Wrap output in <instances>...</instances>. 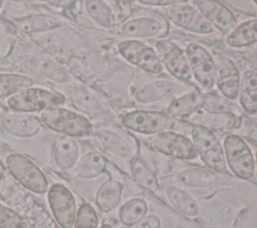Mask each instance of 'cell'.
<instances>
[{"instance_id":"obj_1","label":"cell","mask_w":257,"mask_h":228,"mask_svg":"<svg viewBox=\"0 0 257 228\" xmlns=\"http://www.w3.org/2000/svg\"><path fill=\"white\" fill-rule=\"evenodd\" d=\"M40 121L51 131L69 138L87 137L93 133V126L85 117L63 106L41 111Z\"/></svg>"},{"instance_id":"obj_2","label":"cell","mask_w":257,"mask_h":228,"mask_svg":"<svg viewBox=\"0 0 257 228\" xmlns=\"http://www.w3.org/2000/svg\"><path fill=\"white\" fill-rule=\"evenodd\" d=\"M65 100V95L60 92L44 87L30 86L8 97L6 103L13 111L29 113L61 106Z\"/></svg>"},{"instance_id":"obj_3","label":"cell","mask_w":257,"mask_h":228,"mask_svg":"<svg viewBox=\"0 0 257 228\" xmlns=\"http://www.w3.org/2000/svg\"><path fill=\"white\" fill-rule=\"evenodd\" d=\"M5 164L11 176L25 189L35 194H44L48 191L45 175L26 156L12 153L6 157Z\"/></svg>"},{"instance_id":"obj_4","label":"cell","mask_w":257,"mask_h":228,"mask_svg":"<svg viewBox=\"0 0 257 228\" xmlns=\"http://www.w3.org/2000/svg\"><path fill=\"white\" fill-rule=\"evenodd\" d=\"M192 138L195 149L206 166L218 173L226 172L224 150L217 137L206 127L195 125L192 127Z\"/></svg>"},{"instance_id":"obj_5","label":"cell","mask_w":257,"mask_h":228,"mask_svg":"<svg viewBox=\"0 0 257 228\" xmlns=\"http://www.w3.org/2000/svg\"><path fill=\"white\" fill-rule=\"evenodd\" d=\"M225 160L230 170L241 179L253 176L255 162L248 145L237 135H228L224 140Z\"/></svg>"},{"instance_id":"obj_6","label":"cell","mask_w":257,"mask_h":228,"mask_svg":"<svg viewBox=\"0 0 257 228\" xmlns=\"http://www.w3.org/2000/svg\"><path fill=\"white\" fill-rule=\"evenodd\" d=\"M146 141L155 151L177 159L193 160L198 156L193 142L176 132H162L150 136Z\"/></svg>"},{"instance_id":"obj_7","label":"cell","mask_w":257,"mask_h":228,"mask_svg":"<svg viewBox=\"0 0 257 228\" xmlns=\"http://www.w3.org/2000/svg\"><path fill=\"white\" fill-rule=\"evenodd\" d=\"M50 211L60 228H73L76 217V202L71 191L63 184H53L48 189Z\"/></svg>"},{"instance_id":"obj_8","label":"cell","mask_w":257,"mask_h":228,"mask_svg":"<svg viewBox=\"0 0 257 228\" xmlns=\"http://www.w3.org/2000/svg\"><path fill=\"white\" fill-rule=\"evenodd\" d=\"M121 122L125 128L144 135H156L174 127L170 116L157 110H134L125 113Z\"/></svg>"},{"instance_id":"obj_9","label":"cell","mask_w":257,"mask_h":228,"mask_svg":"<svg viewBox=\"0 0 257 228\" xmlns=\"http://www.w3.org/2000/svg\"><path fill=\"white\" fill-rule=\"evenodd\" d=\"M117 49L126 61L145 71L151 73L163 71V65L156 50L141 41L123 40L118 43Z\"/></svg>"},{"instance_id":"obj_10","label":"cell","mask_w":257,"mask_h":228,"mask_svg":"<svg viewBox=\"0 0 257 228\" xmlns=\"http://www.w3.org/2000/svg\"><path fill=\"white\" fill-rule=\"evenodd\" d=\"M192 74L205 88L215 85V60L202 45L191 42L185 51Z\"/></svg>"},{"instance_id":"obj_11","label":"cell","mask_w":257,"mask_h":228,"mask_svg":"<svg viewBox=\"0 0 257 228\" xmlns=\"http://www.w3.org/2000/svg\"><path fill=\"white\" fill-rule=\"evenodd\" d=\"M165 14L174 24L191 32L209 34L213 31V26L208 20L198 9L191 5H181V3H178L168 6L165 9Z\"/></svg>"},{"instance_id":"obj_12","label":"cell","mask_w":257,"mask_h":228,"mask_svg":"<svg viewBox=\"0 0 257 228\" xmlns=\"http://www.w3.org/2000/svg\"><path fill=\"white\" fill-rule=\"evenodd\" d=\"M157 54L162 65L175 77L182 80H190L192 71L190 69L185 52L176 43L169 40H159L156 42Z\"/></svg>"},{"instance_id":"obj_13","label":"cell","mask_w":257,"mask_h":228,"mask_svg":"<svg viewBox=\"0 0 257 228\" xmlns=\"http://www.w3.org/2000/svg\"><path fill=\"white\" fill-rule=\"evenodd\" d=\"M240 72L236 64L225 56H218L215 60V84L221 93L229 99L239 95Z\"/></svg>"},{"instance_id":"obj_14","label":"cell","mask_w":257,"mask_h":228,"mask_svg":"<svg viewBox=\"0 0 257 228\" xmlns=\"http://www.w3.org/2000/svg\"><path fill=\"white\" fill-rule=\"evenodd\" d=\"M198 10L208 20L222 32L233 30L236 26V18L232 11L223 3L215 0L195 1Z\"/></svg>"},{"instance_id":"obj_15","label":"cell","mask_w":257,"mask_h":228,"mask_svg":"<svg viewBox=\"0 0 257 228\" xmlns=\"http://www.w3.org/2000/svg\"><path fill=\"white\" fill-rule=\"evenodd\" d=\"M0 126L8 135L16 138H31L36 136L41 125L35 118L22 112H9L1 117Z\"/></svg>"},{"instance_id":"obj_16","label":"cell","mask_w":257,"mask_h":228,"mask_svg":"<svg viewBox=\"0 0 257 228\" xmlns=\"http://www.w3.org/2000/svg\"><path fill=\"white\" fill-rule=\"evenodd\" d=\"M12 24L20 31L32 35L52 31L61 25L57 18L48 14H30L14 18L12 19Z\"/></svg>"},{"instance_id":"obj_17","label":"cell","mask_w":257,"mask_h":228,"mask_svg":"<svg viewBox=\"0 0 257 228\" xmlns=\"http://www.w3.org/2000/svg\"><path fill=\"white\" fill-rule=\"evenodd\" d=\"M79 157V149L76 142L69 137L60 138L54 145L53 159L55 165L63 171L75 166Z\"/></svg>"},{"instance_id":"obj_18","label":"cell","mask_w":257,"mask_h":228,"mask_svg":"<svg viewBox=\"0 0 257 228\" xmlns=\"http://www.w3.org/2000/svg\"><path fill=\"white\" fill-rule=\"evenodd\" d=\"M31 61L35 70L51 81L64 83L70 79L66 68L51 56L38 55Z\"/></svg>"},{"instance_id":"obj_19","label":"cell","mask_w":257,"mask_h":228,"mask_svg":"<svg viewBox=\"0 0 257 228\" xmlns=\"http://www.w3.org/2000/svg\"><path fill=\"white\" fill-rule=\"evenodd\" d=\"M239 99L242 107L248 113L257 112V72L255 70H246L240 80Z\"/></svg>"},{"instance_id":"obj_20","label":"cell","mask_w":257,"mask_h":228,"mask_svg":"<svg viewBox=\"0 0 257 228\" xmlns=\"http://www.w3.org/2000/svg\"><path fill=\"white\" fill-rule=\"evenodd\" d=\"M122 192V185L113 179H109L102 183L95 195V203L97 207L104 213L113 210L119 203Z\"/></svg>"},{"instance_id":"obj_21","label":"cell","mask_w":257,"mask_h":228,"mask_svg":"<svg viewBox=\"0 0 257 228\" xmlns=\"http://www.w3.org/2000/svg\"><path fill=\"white\" fill-rule=\"evenodd\" d=\"M106 166L105 158L97 152L83 155L74 166V174L80 179H93L100 175Z\"/></svg>"},{"instance_id":"obj_22","label":"cell","mask_w":257,"mask_h":228,"mask_svg":"<svg viewBox=\"0 0 257 228\" xmlns=\"http://www.w3.org/2000/svg\"><path fill=\"white\" fill-rule=\"evenodd\" d=\"M34 41L53 56L66 58L71 54V48L67 40L57 32L47 31L33 34Z\"/></svg>"},{"instance_id":"obj_23","label":"cell","mask_w":257,"mask_h":228,"mask_svg":"<svg viewBox=\"0 0 257 228\" xmlns=\"http://www.w3.org/2000/svg\"><path fill=\"white\" fill-rule=\"evenodd\" d=\"M64 91L72 103L82 110L96 111L100 108V103L94 94L80 83L71 82L65 86Z\"/></svg>"},{"instance_id":"obj_24","label":"cell","mask_w":257,"mask_h":228,"mask_svg":"<svg viewBox=\"0 0 257 228\" xmlns=\"http://www.w3.org/2000/svg\"><path fill=\"white\" fill-rule=\"evenodd\" d=\"M174 89L175 83L171 80H155L139 88L135 93V98L142 103L154 102L171 94Z\"/></svg>"},{"instance_id":"obj_25","label":"cell","mask_w":257,"mask_h":228,"mask_svg":"<svg viewBox=\"0 0 257 228\" xmlns=\"http://www.w3.org/2000/svg\"><path fill=\"white\" fill-rule=\"evenodd\" d=\"M161 29L162 25L158 20L149 17H141L126 21L121 27V32L130 37L145 38L158 34Z\"/></svg>"},{"instance_id":"obj_26","label":"cell","mask_w":257,"mask_h":228,"mask_svg":"<svg viewBox=\"0 0 257 228\" xmlns=\"http://www.w3.org/2000/svg\"><path fill=\"white\" fill-rule=\"evenodd\" d=\"M204 103V96L198 92L184 94L174 99L167 108L168 116L187 118L199 109Z\"/></svg>"},{"instance_id":"obj_27","label":"cell","mask_w":257,"mask_h":228,"mask_svg":"<svg viewBox=\"0 0 257 228\" xmlns=\"http://www.w3.org/2000/svg\"><path fill=\"white\" fill-rule=\"evenodd\" d=\"M94 136L99 144L106 151L112 153L113 155L121 158H127L132 155V149L130 145L118 134L110 130L100 129L95 132Z\"/></svg>"},{"instance_id":"obj_28","label":"cell","mask_w":257,"mask_h":228,"mask_svg":"<svg viewBox=\"0 0 257 228\" xmlns=\"http://www.w3.org/2000/svg\"><path fill=\"white\" fill-rule=\"evenodd\" d=\"M226 42L231 47H244L257 43V19L245 21L235 27Z\"/></svg>"},{"instance_id":"obj_29","label":"cell","mask_w":257,"mask_h":228,"mask_svg":"<svg viewBox=\"0 0 257 228\" xmlns=\"http://www.w3.org/2000/svg\"><path fill=\"white\" fill-rule=\"evenodd\" d=\"M167 196L171 204L180 213L187 216H196L199 213V207L193 197L183 189L171 186L167 189Z\"/></svg>"},{"instance_id":"obj_30","label":"cell","mask_w":257,"mask_h":228,"mask_svg":"<svg viewBox=\"0 0 257 228\" xmlns=\"http://www.w3.org/2000/svg\"><path fill=\"white\" fill-rule=\"evenodd\" d=\"M131 171L134 180L144 189L150 192H156L159 189V183L155 173L141 158L132 160Z\"/></svg>"},{"instance_id":"obj_31","label":"cell","mask_w":257,"mask_h":228,"mask_svg":"<svg viewBox=\"0 0 257 228\" xmlns=\"http://www.w3.org/2000/svg\"><path fill=\"white\" fill-rule=\"evenodd\" d=\"M33 86V80L19 73H0V98L12 96L15 93Z\"/></svg>"},{"instance_id":"obj_32","label":"cell","mask_w":257,"mask_h":228,"mask_svg":"<svg viewBox=\"0 0 257 228\" xmlns=\"http://www.w3.org/2000/svg\"><path fill=\"white\" fill-rule=\"evenodd\" d=\"M179 181L189 187L193 188H202L213 185L217 181V176L205 169L200 168H192L183 171L179 177Z\"/></svg>"},{"instance_id":"obj_33","label":"cell","mask_w":257,"mask_h":228,"mask_svg":"<svg viewBox=\"0 0 257 228\" xmlns=\"http://www.w3.org/2000/svg\"><path fill=\"white\" fill-rule=\"evenodd\" d=\"M148 211V205L144 199L135 198L124 203L119 210V219L126 226H133L143 219Z\"/></svg>"},{"instance_id":"obj_34","label":"cell","mask_w":257,"mask_h":228,"mask_svg":"<svg viewBox=\"0 0 257 228\" xmlns=\"http://www.w3.org/2000/svg\"><path fill=\"white\" fill-rule=\"evenodd\" d=\"M85 8L90 18L103 27H110L112 25V13L105 2L99 0L85 1Z\"/></svg>"},{"instance_id":"obj_35","label":"cell","mask_w":257,"mask_h":228,"mask_svg":"<svg viewBox=\"0 0 257 228\" xmlns=\"http://www.w3.org/2000/svg\"><path fill=\"white\" fill-rule=\"evenodd\" d=\"M73 228H98V217L90 204L83 203L79 206Z\"/></svg>"},{"instance_id":"obj_36","label":"cell","mask_w":257,"mask_h":228,"mask_svg":"<svg viewBox=\"0 0 257 228\" xmlns=\"http://www.w3.org/2000/svg\"><path fill=\"white\" fill-rule=\"evenodd\" d=\"M0 228H27V223L16 211L0 203Z\"/></svg>"},{"instance_id":"obj_37","label":"cell","mask_w":257,"mask_h":228,"mask_svg":"<svg viewBox=\"0 0 257 228\" xmlns=\"http://www.w3.org/2000/svg\"><path fill=\"white\" fill-rule=\"evenodd\" d=\"M236 228H257V210H244L236 220Z\"/></svg>"},{"instance_id":"obj_38","label":"cell","mask_w":257,"mask_h":228,"mask_svg":"<svg viewBox=\"0 0 257 228\" xmlns=\"http://www.w3.org/2000/svg\"><path fill=\"white\" fill-rule=\"evenodd\" d=\"M161 222L158 216L156 215H147L143 219H141L135 228H160Z\"/></svg>"},{"instance_id":"obj_39","label":"cell","mask_w":257,"mask_h":228,"mask_svg":"<svg viewBox=\"0 0 257 228\" xmlns=\"http://www.w3.org/2000/svg\"><path fill=\"white\" fill-rule=\"evenodd\" d=\"M184 1H154V0H149V1H140V3L142 4H149V5H155V6H171L174 4H178V3H182Z\"/></svg>"},{"instance_id":"obj_40","label":"cell","mask_w":257,"mask_h":228,"mask_svg":"<svg viewBox=\"0 0 257 228\" xmlns=\"http://www.w3.org/2000/svg\"><path fill=\"white\" fill-rule=\"evenodd\" d=\"M100 228H113V227L111 225H109V224H102Z\"/></svg>"},{"instance_id":"obj_41","label":"cell","mask_w":257,"mask_h":228,"mask_svg":"<svg viewBox=\"0 0 257 228\" xmlns=\"http://www.w3.org/2000/svg\"><path fill=\"white\" fill-rule=\"evenodd\" d=\"M254 3L257 5V0H254Z\"/></svg>"},{"instance_id":"obj_42","label":"cell","mask_w":257,"mask_h":228,"mask_svg":"<svg viewBox=\"0 0 257 228\" xmlns=\"http://www.w3.org/2000/svg\"><path fill=\"white\" fill-rule=\"evenodd\" d=\"M256 163H257V151H256Z\"/></svg>"}]
</instances>
